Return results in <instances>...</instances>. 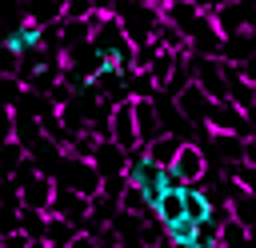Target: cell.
<instances>
[{
	"mask_svg": "<svg viewBox=\"0 0 256 248\" xmlns=\"http://www.w3.org/2000/svg\"><path fill=\"white\" fill-rule=\"evenodd\" d=\"M92 0H60V20H88Z\"/></svg>",
	"mask_w": 256,
	"mask_h": 248,
	"instance_id": "cell-29",
	"label": "cell"
},
{
	"mask_svg": "<svg viewBox=\"0 0 256 248\" xmlns=\"http://www.w3.org/2000/svg\"><path fill=\"white\" fill-rule=\"evenodd\" d=\"M56 4H60V0H56Z\"/></svg>",
	"mask_w": 256,
	"mask_h": 248,
	"instance_id": "cell-39",
	"label": "cell"
},
{
	"mask_svg": "<svg viewBox=\"0 0 256 248\" xmlns=\"http://www.w3.org/2000/svg\"><path fill=\"white\" fill-rule=\"evenodd\" d=\"M20 24H24L20 4H16V0H0V44H8V36H12Z\"/></svg>",
	"mask_w": 256,
	"mask_h": 248,
	"instance_id": "cell-24",
	"label": "cell"
},
{
	"mask_svg": "<svg viewBox=\"0 0 256 248\" xmlns=\"http://www.w3.org/2000/svg\"><path fill=\"white\" fill-rule=\"evenodd\" d=\"M192 4H204V0H192Z\"/></svg>",
	"mask_w": 256,
	"mask_h": 248,
	"instance_id": "cell-38",
	"label": "cell"
},
{
	"mask_svg": "<svg viewBox=\"0 0 256 248\" xmlns=\"http://www.w3.org/2000/svg\"><path fill=\"white\" fill-rule=\"evenodd\" d=\"M88 164L96 168V176H100V180H104V176H124V172H128V152H124V148H116L108 136H100V140L92 144Z\"/></svg>",
	"mask_w": 256,
	"mask_h": 248,
	"instance_id": "cell-6",
	"label": "cell"
},
{
	"mask_svg": "<svg viewBox=\"0 0 256 248\" xmlns=\"http://www.w3.org/2000/svg\"><path fill=\"white\" fill-rule=\"evenodd\" d=\"M16 4H20V16L28 24H36V28H48V24L60 20V4L56 0H16Z\"/></svg>",
	"mask_w": 256,
	"mask_h": 248,
	"instance_id": "cell-16",
	"label": "cell"
},
{
	"mask_svg": "<svg viewBox=\"0 0 256 248\" xmlns=\"http://www.w3.org/2000/svg\"><path fill=\"white\" fill-rule=\"evenodd\" d=\"M8 48H12L16 56H20V52H28V48H40V28L24 20V24H20V28L8 36Z\"/></svg>",
	"mask_w": 256,
	"mask_h": 248,
	"instance_id": "cell-23",
	"label": "cell"
},
{
	"mask_svg": "<svg viewBox=\"0 0 256 248\" xmlns=\"http://www.w3.org/2000/svg\"><path fill=\"white\" fill-rule=\"evenodd\" d=\"M76 232H80L76 224L60 220V216H44V236H40V244H60V248H68Z\"/></svg>",
	"mask_w": 256,
	"mask_h": 248,
	"instance_id": "cell-19",
	"label": "cell"
},
{
	"mask_svg": "<svg viewBox=\"0 0 256 248\" xmlns=\"http://www.w3.org/2000/svg\"><path fill=\"white\" fill-rule=\"evenodd\" d=\"M124 188H128V176H104L100 180V196H108V200H120Z\"/></svg>",
	"mask_w": 256,
	"mask_h": 248,
	"instance_id": "cell-30",
	"label": "cell"
},
{
	"mask_svg": "<svg viewBox=\"0 0 256 248\" xmlns=\"http://www.w3.org/2000/svg\"><path fill=\"white\" fill-rule=\"evenodd\" d=\"M40 248H60V244H40Z\"/></svg>",
	"mask_w": 256,
	"mask_h": 248,
	"instance_id": "cell-37",
	"label": "cell"
},
{
	"mask_svg": "<svg viewBox=\"0 0 256 248\" xmlns=\"http://www.w3.org/2000/svg\"><path fill=\"white\" fill-rule=\"evenodd\" d=\"M172 68H176V56H172V52H156V60H152L144 72H148V80H152L156 88H164V80L172 76Z\"/></svg>",
	"mask_w": 256,
	"mask_h": 248,
	"instance_id": "cell-26",
	"label": "cell"
},
{
	"mask_svg": "<svg viewBox=\"0 0 256 248\" xmlns=\"http://www.w3.org/2000/svg\"><path fill=\"white\" fill-rule=\"evenodd\" d=\"M120 4H152V0H120Z\"/></svg>",
	"mask_w": 256,
	"mask_h": 248,
	"instance_id": "cell-36",
	"label": "cell"
},
{
	"mask_svg": "<svg viewBox=\"0 0 256 248\" xmlns=\"http://www.w3.org/2000/svg\"><path fill=\"white\" fill-rule=\"evenodd\" d=\"M52 188H56V184H52L48 176L28 180V184L16 192V196H20V208H28V212H40V216H44V212H48V200H52Z\"/></svg>",
	"mask_w": 256,
	"mask_h": 248,
	"instance_id": "cell-12",
	"label": "cell"
},
{
	"mask_svg": "<svg viewBox=\"0 0 256 248\" xmlns=\"http://www.w3.org/2000/svg\"><path fill=\"white\" fill-rule=\"evenodd\" d=\"M208 20H212V28H216V36H220V40H224V36H232V32H248V28H252V4H248V0L220 4Z\"/></svg>",
	"mask_w": 256,
	"mask_h": 248,
	"instance_id": "cell-4",
	"label": "cell"
},
{
	"mask_svg": "<svg viewBox=\"0 0 256 248\" xmlns=\"http://www.w3.org/2000/svg\"><path fill=\"white\" fill-rule=\"evenodd\" d=\"M8 140H12V108L0 104V144H8Z\"/></svg>",
	"mask_w": 256,
	"mask_h": 248,
	"instance_id": "cell-33",
	"label": "cell"
},
{
	"mask_svg": "<svg viewBox=\"0 0 256 248\" xmlns=\"http://www.w3.org/2000/svg\"><path fill=\"white\" fill-rule=\"evenodd\" d=\"M164 240H168V244H192V240H196V224H188V220L180 216L176 224L164 228Z\"/></svg>",
	"mask_w": 256,
	"mask_h": 248,
	"instance_id": "cell-28",
	"label": "cell"
},
{
	"mask_svg": "<svg viewBox=\"0 0 256 248\" xmlns=\"http://www.w3.org/2000/svg\"><path fill=\"white\" fill-rule=\"evenodd\" d=\"M52 184H60V188H68V192H76V196H88V200L100 192V176H96V168H92L88 160H76V156H64V160H60Z\"/></svg>",
	"mask_w": 256,
	"mask_h": 248,
	"instance_id": "cell-3",
	"label": "cell"
},
{
	"mask_svg": "<svg viewBox=\"0 0 256 248\" xmlns=\"http://www.w3.org/2000/svg\"><path fill=\"white\" fill-rule=\"evenodd\" d=\"M0 240H4V236H0Z\"/></svg>",
	"mask_w": 256,
	"mask_h": 248,
	"instance_id": "cell-40",
	"label": "cell"
},
{
	"mask_svg": "<svg viewBox=\"0 0 256 248\" xmlns=\"http://www.w3.org/2000/svg\"><path fill=\"white\" fill-rule=\"evenodd\" d=\"M224 208H228V220H236L240 228H252L256 224V200H252V192H236Z\"/></svg>",
	"mask_w": 256,
	"mask_h": 248,
	"instance_id": "cell-18",
	"label": "cell"
},
{
	"mask_svg": "<svg viewBox=\"0 0 256 248\" xmlns=\"http://www.w3.org/2000/svg\"><path fill=\"white\" fill-rule=\"evenodd\" d=\"M28 160H32V168H36L40 176H48V180H52V176H56V168H60V160H64V152L40 136V140L28 148Z\"/></svg>",
	"mask_w": 256,
	"mask_h": 248,
	"instance_id": "cell-14",
	"label": "cell"
},
{
	"mask_svg": "<svg viewBox=\"0 0 256 248\" xmlns=\"http://www.w3.org/2000/svg\"><path fill=\"white\" fill-rule=\"evenodd\" d=\"M116 148H124V152H136L140 144H136V128H132V100H120V104H112V112H108V132H104Z\"/></svg>",
	"mask_w": 256,
	"mask_h": 248,
	"instance_id": "cell-5",
	"label": "cell"
},
{
	"mask_svg": "<svg viewBox=\"0 0 256 248\" xmlns=\"http://www.w3.org/2000/svg\"><path fill=\"white\" fill-rule=\"evenodd\" d=\"M132 128H136V144H152L160 136V124H156V108H152V96L148 100H132Z\"/></svg>",
	"mask_w": 256,
	"mask_h": 248,
	"instance_id": "cell-10",
	"label": "cell"
},
{
	"mask_svg": "<svg viewBox=\"0 0 256 248\" xmlns=\"http://www.w3.org/2000/svg\"><path fill=\"white\" fill-rule=\"evenodd\" d=\"M24 160V148L16 144V140H8V144H0V180H8L12 172H16V164Z\"/></svg>",
	"mask_w": 256,
	"mask_h": 248,
	"instance_id": "cell-27",
	"label": "cell"
},
{
	"mask_svg": "<svg viewBox=\"0 0 256 248\" xmlns=\"http://www.w3.org/2000/svg\"><path fill=\"white\" fill-rule=\"evenodd\" d=\"M56 40H60V56L88 44V24L84 20H56Z\"/></svg>",
	"mask_w": 256,
	"mask_h": 248,
	"instance_id": "cell-17",
	"label": "cell"
},
{
	"mask_svg": "<svg viewBox=\"0 0 256 248\" xmlns=\"http://www.w3.org/2000/svg\"><path fill=\"white\" fill-rule=\"evenodd\" d=\"M168 168L180 176V184H200V180H204V172H208V160H204V152H200L196 144H180Z\"/></svg>",
	"mask_w": 256,
	"mask_h": 248,
	"instance_id": "cell-7",
	"label": "cell"
},
{
	"mask_svg": "<svg viewBox=\"0 0 256 248\" xmlns=\"http://www.w3.org/2000/svg\"><path fill=\"white\" fill-rule=\"evenodd\" d=\"M68 248H96V240H92V236H84V232H76Z\"/></svg>",
	"mask_w": 256,
	"mask_h": 248,
	"instance_id": "cell-34",
	"label": "cell"
},
{
	"mask_svg": "<svg viewBox=\"0 0 256 248\" xmlns=\"http://www.w3.org/2000/svg\"><path fill=\"white\" fill-rule=\"evenodd\" d=\"M156 8H168V4H180V0H152Z\"/></svg>",
	"mask_w": 256,
	"mask_h": 248,
	"instance_id": "cell-35",
	"label": "cell"
},
{
	"mask_svg": "<svg viewBox=\"0 0 256 248\" xmlns=\"http://www.w3.org/2000/svg\"><path fill=\"white\" fill-rule=\"evenodd\" d=\"M204 132H224V136L248 140L252 136V112H240L228 100H212L208 112H204Z\"/></svg>",
	"mask_w": 256,
	"mask_h": 248,
	"instance_id": "cell-2",
	"label": "cell"
},
{
	"mask_svg": "<svg viewBox=\"0 0 256 248\" xmlns=\"http://www.w3.org/2000/svg\"><path fill=\"white\" fill-rule=\"evenodd\" d=\"M116 24H120V32L132 48L148 44L156 24H160V8L156 4H116Z\"/></svg>",
	"mask_w": 256,
	"mask_h": 248,
	"instance_id": "cell-1",
	"label": "cell"
},
{
	"mask_svg": "<svg viewBox=\"0 0 256 248\" xmlns=\"http://www.w3.org/2000/svg\"><path fill=\"white\" fill-rule=\"evenodd\" d=\"M116 204H120V212H132V216H148V212H152V204L144 200V192H140L136 184H128V188L120 192Z\"/></svg>",
	"mask_w": 256,
	"mask_h": 248,
	"instance_id": "cell-25",
	"label": "cell"
},
{
	"mask_svg": "<svg viewBox=\"0 0 256 248\" xmlns=\"http://www.w3.org/2000/svg\"><path fill=\"white\" fill-rule=\"evenodd\" d=\"M216 248H252V228H240L236 220H224L216 228Z\"/></svg>",
	"mask_w": 256,
	"mask_h": 248,
	"instance_id": "cell-20",
	"label": "cell"
},
{
	"mask_svg": "<svg viewBox=\"0 0 256 248\" xmlns=\"http://www.w3.org/2000/svg\"><path fill=\"white\" fill-rule=\"evenodd\" d=\"M12 76H16V52L0 44V80H12Z\"/></svg>",
	"mask_w": 256,
	"mask_h": 248,
	"instance_id": "cell-31",
	"label": "cell"
},
{
	"mask_svg": "<svg viewBox=\"0 0 256 248\" xmlns=\"http://www.w3.org/2000/svg\"><path fill=\"white\" fill-rule=\"evenodd\" d=\"M44 216H60V220H68V224H76V228H80V220L88 216V196H76V192H68V188H60V184H56Z\"/></svg>",
	"mask_w": 256,
	"mask_h": 248,
	"instance_id": "cell-8",
	"label": "cell"
},
{
	"mask_svg": "<svg viewBox=\"0 0 256 248\" xmlns=\"http://www.w3.org/2000/svg\"><path fill=\"white\" fill-rule=\"evenodd\" d=\"M60 68H64V64H60V56H52V60H48V64H44V68H40L32 80H28V92H36V96H48V88L60 80Z\"/></svg>",
	"mask_w": 256,
	"mask_h": 248,
	"instance_id": "cell-22",
	"label": "cell"
},
{
	"mask_svg": "<svg viewBox=\"0 0 256 248\" xmlns=\"http://www.w3.org/2000/svg\"><path fill=\"white\" fill-rule=\"evenodd\" d=\"M252 48H256L252 28H248V32H232V36H224V40H220L216 60H224V64H248V60H252Z\"/></svg>",
	"mask_w": 256,
	"mask_h": 248,
	"instance_id": "cell-9",
	"label": "cell"
},
{
	"mask_svg": "<svg viewBox=\"0 0 256 248\" xmlns=\"http://www.w3.org/2000/svg\"><path fill=\"white\" fill-rule=\"evenodd\" d=\"M180 212H184L188 224L208 220V216H212V200H208V192H204L200 184H184V188H180Z\"/></svg>",
	"mask_w": 256,
	"mask_h": 248,
	"instance_id": "cell-11",
	"label": "cell"
},
{
	"mask_svg": "<svg viewBox=\"0 0 256 248\" xmlns=\"http://www.w3.org/2000/svg\"><path fill=\"white\" fill-rule=\"evenodd\" d=\"M176 148H180V140H172V136H164V132H160V136H156L152 144H144L140 152H144L156 168H168V164H172V156H176Z\"/></svg>",
	"mask_w": 256,
	"mask_h": 248,
	"instance_id": "cell-21",
	"label": "cell"
},
{
	"mask_svg": "<svg viewBox=\"0 0 256 248\" xmlns=\"http://www.w3.org/2000/svg\"><path fill=\"white\" fill-rule=\"evenodd\" d=\"M160 20H164V24H172L180 36H188V32H192V24L200 20V8H196L192 0H180V4H168V8H160Z\"/></svg>",
	"mask_w": 256,
	"mask_h": 248,
	"instance_id": "cell-15",
	"label": "cell"
},
{
	"mask_svg": "<svg viewBox=\"0 0 256 248\" xmlns=\"http://www.w3.org/2000/svg\"><path fill=\"white\" fill-rule=\"evenodd\" d=\"M12 140H16L24 152H28V148L40 140V120H36L28 108H20V104L12 108Z\"/></svg>",
	"mask_w": 256,
	"mask_h": 248,
	"instance_id": "cell-13",
	"label": "cell"
},
{
	"mask_svg": "<svg viewBox=\"0 0 256 248\" xmlns=\"http://www.w3.org/2000/svg\"><path fill=\"white\" fill-rule=\"evenodd\" d=\"M16 216H20V208H0V236L16 232Z\"/></svg>",
	"mask_w": 256,
	"mask_h": 248,
	"instance_id": "cell-32",
	"label": "cell"
}]
</instances>
